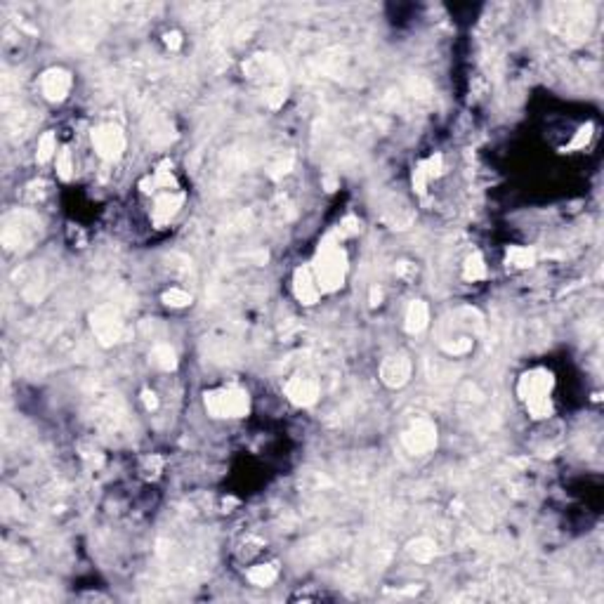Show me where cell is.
<instances>
[{"label": "cell", "instance_id": "1", "mask_svg": "<svg viewBox=\"0 0 604 604\" xmlns=\"http://www.w3.org/2000/svg\"><path fill=\"white\" fill-rule=\"evenodd\" d=\"M309 267H312L321 293H338L345 286L350 260H347V253L342 248V236L338 232L323 236L319 251L314 255V263Z\"/></svg>", "mask_w": 604, "mask_h": 604}, {"label": "cell", "instance_id": "2", "mask_svg": "<svg viewBox=\"0 0 604 604\" xmlns=\"http://www.w3.org/2000/svg\"><path fill=\"white\" fill-rule=\"evenodd\" d=\"M552 388H555V376L547 369H531L522 373L520 383H517V395L524 402L529 415L533 420H545L552 415Z\"/></svg>", "mask_w": 604, "mask_h": 604}, {"label": "cell", "instance_id": "3", "mask_svg": "<svg viewBox=\"0 0 604 604\" xmlns=\"http://www.w3.org/2000/svg\"><path fill=\"white\" fill-rule=\"evenodd\" d=\"M203 406L213 418H244L251 411V397L239 385H224L205 392Z\"/></svg>", "mask_w": 604, "mask_h": 604}, {"label": "cell", "instance_id": "4", "mask_svg": "<svg viewBox=\"0 0 604 604\" xmlns=\"http://www.w3.org/2000/svg\"><path fill=\"white\" fill-rule=\"evenodd\" d=\"M90 328L102 347H114L126 338V321L111 304H99L90 312Z\"/></svg>", "mask_w": 604, "mask_h": 604}, {"label": "cell", "instance_id": "5", "mask_svg": "<svg viewBox=\"0 0 604 604\" xmlns=\"http://www.w3.org/2000/svg\"><path fill=\"white\" fill-rule=\"evenodd\" d=\"M402 444L411 456H427L437 448V425L429 418H415L402 432Z\"/></svg>", "mask_w": 604, "mask_h": 604}, {"label": "cell", "instance_id": "6", "mask_svg": "<svg viewBox=\"0 0 604 604\" xmlns=\"http://www.w3.org/2000/svg\"><path fill=\"white\" fill-rule=\"evenodd\" d=\"M90 140L97 156L107 161V163H114L126 152V133L118 126H114V123H102V126L92 128Z\"/></svg>", "mask_w": 604, "mask_h": 604}, {"label": "cell", "instance_id": "7", "mask_svg": "<svg viewBox=\"0 0 604 604\" xmlns=\"http://www.w3.org/2000/svg\"><path fill=\"white\" fill-rule=\"evenodd\" d=\"M73 88V78L66 68L61 66H50L40 73V92L47 102L59 104L68 97V92Z\"/></svg>", "mask_w": 604, "mask_h": 604}, {"label": "cell", "instance_id": "8", "mask_svg": "<svg viewBox=\"0 0 604 604\" xmlns=\"http://www.w3.org/2000/svg\"><path fill=\"white\" fill-rule=\"evenodd\" d=\"M411 373H413V361L408 359V354L395 352L388 354L381 364V381L392 390H399L411 381Z\"/></svg>", "mask_w": 604, "mask_h": 604}, {"label": "cell", "instance_id": "9", "mask_svg": "<svg viewBox=\"0 0 604 604\" xmlns=\"http://www.w3.org/2000/svg\"><path fill=\"white\" fill-rule=\"evenodd\" d=\"M283 395L293 406L297 408H309L319 402L321 397V388L314 378H302V376H295L290 378L288 383L283 385Z\"/></svg>", "mask_w": 604, "mask_h": 604}, {"label": "cell", "instance_id": "10", "mask_svg": "<svg viewBox=\"0 0 604 604\" xmlns=\"http://www.w3.org/2000/svg\"><path fill=\"white\" fill-rule=\"evenodd\" d=\"M184 191H163V194L156 196L154 201V208H152V224L156 229H163L168 227L175 217L179 215L184 205Z\"/></svg>", "mask_w": 604, "mask_h": 604}, {"label": "cell", "instance_id": "11", "mask_svg": "<svg viewBox=\"0 0 604 604\" xmlns=\"http://www.w3.org/2000/svg\"><path fill=\"white\" fill-rule=\"evenodd\" d=\"M293 295H295V300L304 304V307H312V304L319 302V297L323 295L309 265H302L293 272Z\"/></svg>", "mask_w": 604, "mask_h": 604}, {"label": "cell", "instance_id": "12", "mask_svg": "<svg viewBox=\"0 0 604 604\" xmlns=\"http://www.w3.org/2000/svg\"><path fill=\"white\" fill-rule=\"evenodd\" d=\"M429 323V307L425 300H413L408 302L406 314H404V328L411 335H418L427 328Z\"/></svg>", "mask_w": 604, "mask_h": 604}, {"label": "cell", "instance_id": "13", "mask_svg": "<svg viewBox=\"0 0 604 604\" xmlns=\"http://www.w3.org/2000/svg\"><path fill=\"white\" fill-rule=\"evenodd\" d=\"M149 361H152L159 371H165V373L177 369V354L170 345H168V342H159V345H154L152 352H149Z\"/></svg>", "mask_w": 604, "mask_h": 604}, {"label": "cell", "instance_id": "14", "mask_svg": "<svg viewBox=\"0 0 604 604\" xmlns=\"http://www.w3.org/2000/svg\"><path fill=\"white\" fill-rule=\"evenodd\" d=\"M406 552L411 555V559H415V562L427 564V562H432L434 555H437V543L427 536H418L406 545Z\"/></svg>", "mask_w": 604, "mask_h": 604}, {"label": "cell", "instance_id": "15", "mask_svg": "<svg viewBox=\"0 0 604 604\" xmlns=\"http://www.w3.org/2000/svg\"><path fill=\"white\" fill-rule=\"evenodd\" d=\"M536 251L526 246H510L506 253V265L513 270H529V267L536 265Z\"/></svg>", "mask_w": 604, "mask_h": 604}, {"label": "cell", "instance_id": "16", "mask_svg": "<svg viewBox=\"0 0 604 604\" xmlns=\"http://www.w3.org/2000/svg\"><path fill=\"white\" fill-rule=\"evenodd\" d=\"M246 578L253 585H258V588H267V585H272L279 578V569H277V564H265V562L255 564L246 571Z\"/></svg>", "mask_w": 604, "mask_h": 604}, {"label": "cell", "instance_id": "17", "mask_svg": "<svg viewBox=\"0 0 604 604\" xmlns=\"http://www.w3.org/2000/svg\"><path fill=\"white\" fill-rule=\"evenodd\" d=\"M487 263H484L482 253H472L465 258V265H463V279L470 283H477L482 279H487Z\"/></svg>", "mask_w": 604, "mask_h": 604}, {"label": "cell", "instance_id": "18", "mask_svg": "<svg viewBox=\"0 0 604 604\" xmlns=\"http://www.w3.org/2000/svg\"><path fill=\"white\" fill-rule=\"evenodd\" d=\"M152 177H154V182H156V189L177 191V179H175V172H172L170 161H161L156 165V170L152 172Z\"/></svg>", "mask_w": 604, "mask_h": 604}, {"label": "cell", "instance_id": "19", "mask_svg": "<svg viewBox=\"0 0 604 604\" xmlns=\"http://www.w3.org/2000/svg\"><path fill=\"white\" fill-rule=\"evenodd\" d=\"M57 135H54V130H47V133L40 135L38 140V149H36V161L38 163H47V161H54V156H57Z\"/></svg>", "mask_w": 604, "mask_h": 604}, {"label": "cell", "instance_id": "20", "mask_svg": "<svg viewBox=\"0 0 604 604\" xmlns=\"http://www.w3.org/2000/svg\"><path fill=\"white\" fill-rule=\"evenodd\" d=\"M54 168H57V177L61 182H71L73 172H76V165H73V154L68 147H61L54 156Z\"/></svg>", "mask_w": 604, "mask_h": 604}, {"label": "cell", "instance_id": "21", "mask_svg": "<svg viewBox=\"0 0 604 604\" xmlns=\"http://www.w3.org/2000/svg\"><path fill=\"white\" fill-rule=\"evenodd\" d=\"M472 347H475V338H470V335H463V338H451V340L441 342V350H444V354H448V357H453V359L470 354Z\"/></svg>", "mask_w": 604, "mask_h": 604}, {"label": "cell", "instance_id": "22", "mask_svg": "<svg viewBox=\"0 0 604 604\" xmlns=\"http://www.w3.org/2000/svg\"><path fill=\"white\" fill-rule=\"evenodd\" d=\"M161 300H163L165 307H170V309H184V307H189L194 297H191V293H186L184 288H177V286H172V288L163 290Z\"/></svg>", "mask_w": 604, "mask_h": 604}, {"label": "cell", "instance_id": "23", "mask_svg": "<svg viewBox=\"0 0 604 604\" xmlns=\"http://www.w3.org/2000/svg\"><path fill=\"white\" fill-rule=\"evenodd\" d=\"M429 182H432V179H429V175H427L425 163L420 161V163L413 165V172H411V186H413V191H415L418 196H425Z\"/></svg>", "mask_w": 604, "mask_h": 604}, {"label": "cell", "instance_id": "24", "mask_svg": "<svg viewBox=\"0 0 604 604\" xmlns=\"http://www.w3.org/2000/svg\"><path fill=\"white\" fill-rule=\"evenodd\" d=\"M335 232H338L342 239H350V236H357L359 232H361V222H359V217H354V215H347L345 220H342L340 224H338V229H335Z\"/></svg>", "mask_w": 604, "mask_h": 604}, {"label": "cell", "instance_id": "25", "mask_svg": "<svg viewBox=\"0 0 604 604\" xmlns=\"http://www.w3.org/2000/svg\"><path fill=\"white\" fill-rule=\"evenodd\" d=\"M422 163H425L429 179H437L441 172H444V156H441V154H432V156L425 159Z\"/></svg>", "mask_w": 604, "mask_h": 604}, {"label": "cell", "instance_id": "26", "mask_svg": "<svg viewBox=\"0 0 604 604\" xmlns=\"http://www.w3.org/2000/svg\"><path fill=\"white\" fill-rule=\"evenodd\" d=\"M593 130H595L593 123H585V126L576 133L574 140H571L569 149H585V147H588V142L593 140Z\"/></svg>", "mask_w": 604, "mask_h": 604}, {"label": "cell", "instance_id": "27", "mask_svg": "<svg viewBox=\"0 0 604 604\" xmlns=\"http://www.w3.org/2000/svg\"><path fill=\"white\" fill-rule=\"evenodd\" d=\"M161 468H163V458L161 456H149L145 458V463H142V472H145V477L149 479H156Z\"/></svg>", "mask_w": 604, "mask_h": 604}, {"label": "cell", "instance_id": "28", "mask_svg": "<svg viewBox=\"0 0 604 604\" xmlns=\"http://www.w3.org/2000/svg\"><path fill=\"white\" fill-rule=\"evenodd\" d=\"M163 45L170 50V52H175V50L182 47V34H179V31H165V34H163Z\"/></svg>", "mask_w": 604, "mask_h": 604}, {"label": "cell", "instance_id": "29", "mask_svg": "<svg viewBox=\"0 0 604 604\" xmlns=\"http://www.w3.org/2000/svg\"><path fill=\"white\" fill-rule=\"evenodd\" d=\"M142 402H145L147 411L159 408V397H156V392H152V390H142Z\"/></svg>", "mask_w": 604, "mask_h": 604}, {"label": "cell", "instance_id": "30", "mask_svg": "<svg viewBox=\"0 0 604 604\" xmlns=\"http://www.w3.org/2000/svg\"><path fill=\"white\" fill-rule=\"evenodd\" d=\"M381 302H383V290L378 288V286H373L371 288V307H378Z\"/></svg>", "mask_w": 604, "mask_h": 604}, {"label": "cell", "instance_id": "31", "mask_svg": "<svg viewBox=\"0 0 604 604\" xmlns=\"http://www.w3.org/2000/svg\"><path fill=\"white\" fill-rule=\"evenodd\" d=\"M83 458H88L90 463H92V453H83ZM95 460H97V463H102V456H99V451H95Z\"/></svg>", "mask_w": 604, "mask_h": 604}]
</instances>
